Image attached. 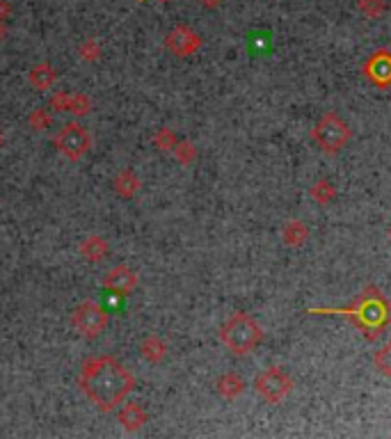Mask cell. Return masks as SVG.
<instances>
[{
    "label": "cell",
    "mask_w": 391,
    "mask_h": 439,
    "mask_svg": "<svg viewBox=\"0 0 391 439\" xmlns=\"http://www.w3.org/2000/svg\"><path fill=\"white\" fill-rule=\"evenodd\" d=\"M78 384L96 410L113 412L135 389V376L113 355L90 357L80 368Z\"/></svg>",
    "instance_id": "1"
},
{
    "label": "cell",
    "mask_w": 391,
    "mask_h": 439,
    "mask_svg": "<svg viewBox=\"0 0 391 439\" xmlns=\"http://www.w3.org/2000/svg\"><path fill=\"white\" fill-rule=\"evenodd\" d=\"M309 314L341 316L350 321L366 341H375L391 327V300L377 286H366L348 306H311Z\"/></svg>",
    "instance_id": "2"
},
{
    "label": "cell",
    "mask_w": 391,
    "mask_h": 439,
    "mask_svg": "<svg viewBox=\"0 0 391 439\" xmlns=\"http://www.w3.org/2000/svg\"><path fill=\"white\" fill-rule=\"evenodd\" d=\"M220 341L236 357H245L261 346L264 341V329L245 311L231 314L220 327Z\"/></svg>",
    "instance_id": "3"
},
{
    "label": "cell",
    "mask_w": 391,
    "mask_h": 439,
    "mask_svg": "<svg viewBox=\"0 0 391 439\" xmlns=\"http://www.w3.org/2000/svg\"><path fill=\"white\" fill-rule=\"evenodd\" d=\"M353 138V128L339 113H325L311 130V140L323 153H339Z\"/></svg>",
    "instance_id": "4"
},
{
    "label": "cell",
    "mask_w": 391,
    "mask_h": 439,
    "mask_svg": "<svg viewBox=\"0 0 391 439\" xmlns=\"http://www.w3.org/2000/svg\"><path fill=\"white\" fill-rule=\"evenodd\" d=\"M108 323H110V316H108L103 306L94 300H85L71 311V325L83 339L101 336L105 332Z\"/></svg>",
    "instance_id": "5"
},
{
    "label": "cell",
    "mask_w": 391,
    "mask_h": 439,
    "mask_svg": "<svg viewBox=\"0 0 391 439\" xmlns=\"http://www.w3.org/2000/svg\"><path fill=\"white\" fill-rule=\"evenodd\" d=\"M254 389L270 405H279L293 391V378L281 366H268L254 378Z\"/></svg>",
    "instance_id": "6"
},
{
    "label": "cell",
    "mask_w": 391,
    "mask_h": 439,
    "mask_svg": "<svg viewBox=\"0 0 391 439\" xmlns=\"http://www.w3.org/2000/svg\"><path fill=\"white\" fill-rule=\"evenodd\" d=\"M53 145H56V149L62 153L64 158H69V160L75 162V160H83L87 156V151L92 149V135L83 124L69 122L58 130Z\"/></svg>",
    "instance_id": "7"
},
{
    "label": "cell",
    "mask_w": 391,
    "mask_h": 439,
    "mask_svg": "<svg viewBox=\"0 0 391 439\" xmlns=\"http://www.w3.org/2000/svg\"><path fill=\"white\" fill-rule=\"evenodd\" d=\"M165 48L177 58H190L202 48V37L190 26H174L165 37Z\"/></svg>",
    "instance_id": "8"
},
{
    "label": "cell",
    "mask_w": 391,
    "mask_h": 439,
    "mask_svg": "<svg viewBox=\"0 0 391 439\" xmlns=\"http://www.w3.org/2000/svg\"><path fill=\"white\" fill-rule=\"evenodd\" d=\"M364 76L368 83L380 87V90H389L391 87V51L387 48L375 51L371 58L364 62Z\"/></svg>",
    "instance_id": "9"
},
{
    "label": "cell",
    "mask_w": 391,
    "mask_h": 439,
    "mask_svg": "<svg viewBox=\"0 0 391 439\" xmlns=\"http://www.w3.org/2000/svg\"><path fill=\"white\" fill-rule=\"evenodd\" d=\"M137 284H140L137 272L130 270L128 266H115L103 277V289L119 295V298H126V295L133 293L137 289Z\"/></svg>",
    "instance_id": "10"
},
{
    "label": "cell",
    "mask_w": 391,
    "mask_h": 439,
    "mask_svg": "<svg viewBox=\"0 0 391 439\" xmlns=\"http://www.w3.org/2000/svg\"><path fill=\"white\" fill-rule=\"evenodd\" d=\"M51 108L58 110V113H69L73 117H85L90 115L92 101L87 98V94H67L60 92L56 96H51Z\"/></svg>",
    "instance_id": "11"
},
{
    "label": "cell",
    "mask_w": 391,
    "mask_h": 439,
    "mask_svg": "<svg viewBox=\"0 0 391 439\" xmlns=\"http://www.w3.org/2000/svg\"><path fill=\"white\" fill-rule=\"evenodd\" d=\"M147 419H149V416H147L145 408L140 403H133V401L122 403V410L117 412V421L122 423V428H124V430H128V433L142 430Z\"/></svg>",
    "instance_id": "12"
},
{
    "label": "cell",
    "mask_w": 391,
    "mask_h": 439,
    "mask_svg": "<svg viewBox=\"0 0 391 439\" xmlns=\"http://www.w3.org/2000/svg\"><path fill=\"white\" fill-rule=\"evenodd\" d=\"M113 188L122 200H133L140 192V188H142V179H140V174L135 170L124 167L122 172H117V177L113 179Z\"/></svg>",
    "instance_id": "13"
},
{
    "label": "cell",
    "mask_w": 391,
    "mask_h": 439,
    "mask_svg": "<svg viewBox=\"0 0 391 439\" xmlns=\"http://www.w3.org/2000/svg\"><path fill=\"white\" fill-rule=\"evenodd\" d=\"M245 380L243 376H238V373H224V376H220V380L215 382V389L217 393H220V398L224 401H236V398H241L243 396V391H245Z\"/></svg>",
    "instance_id": "14"
},
{
    "label": "cell",
    "mask_w": 391,
    "mask_h": 439,
    "mask_svg": "<svg viewBox=\"0 0 391 439\" xmlns=\"http://www.w3.org/2000/svg\"><path fill=\"white\" fill-rule=\"evenodd\" d=\"M30 85L39 92H48L53 85L58 83V69H53L48 62H39L28 73Z\"/></svg>",
    "instance_id": "15"
},
{
    "label": "cell",
    "mask_w": 391,
    "mask_h": 439,
    "mask_svg": "<svg viewBox=\"0 0 391 439\" xmlns=\"http://www.w3.org/2000/svg\"><path fill=\"white\" fill-rule=\"evenodd\" d=\"M311 232L309 227L302 222V220H288V222L281 227V240L288 247H302L309 240Z\"/></svg>",
    "instance_id": "16"
},
{
    "label": "cell",
    "mask_w": 391,
    "mask_h": 439,
    "mask_svg": "<svg viewBox=\"0 0 391 439\" xmlns=\"http://www.w3.org/2000/svg\"><path fill=\"white\" fill-rule=\"evenodd\" d=\"M108 252H110V247H108L103 236L92 234L80 243V257L87 259V261H92V263H101L108 257Z\"/></svg>",
    "instance_id": "17"
},
{
    "label": "cell",
    "mask_w": 391,
    "mask_h": 439,
    "mask_svg": "<svg viewBox=\"0 0 391 439\" xmlns=\"http://www.w3.org/2000/svg\"><path fill=\"white\" fill-rule=\"evenodd\" d=\"M140 353H142V357L151 361V364H160V361L167 357V344L162 341L160 336H147L142 346H140Z\"/></svg>",
    "instance_id": "18"
},
{
    "label": "cell",
    "mask_w": 391,
    "mask_h": 439,
    "mask_svg": "<svg viewBox=\"0 0 391 439\" xmlns=\"http://www.w3.org/2000/svg\"><path fill=\"white\" fill-rule=\"evenodd\" d=\"M336 188H334V183L332 181H328V179H320V181H316L309 188V197L316 204H320V206H330L334 200H336Z\"/></svg>",
    "instance_id": "19"
},
{
    "label": "cell",
    "mask_w": 391,
    "mask_h": 439,
    "mask_svg": "<svg viewBox=\"0 0 391 439\" xmlns=\"http://www.w3.org/2000/svg\"><path fill=\"white\" fill-rule=\"evenodd\" d=\"M357 9H360L366 19L377 21V19H382L387 14L389 3L387 0H357Z\"/></svg>",
    "instance_id": "20"
},
{
    "label": "cell",
    "mask_w": 391,
    "mask_h": 439,
    "mask_svg": "<svg viewBox=\"0 0 391 439\" xmlns=\"http://www.w3.org/2000/svg\"><path fill=\"white\" fill-rule=\"evenodd\" d=\"M172 153H174V158H177V162H181L183 167H186V165H192L194 160H197V147H194L190 140L177 142V147H174Z\"/></svg>",
    "instance_id": "21"
},
{
    "label": "cell",
    "mask_w": 391,
    "mask_h": 439,
    "mask_svg": "<svg viewBox=\"0 0 391 439\" xmlns=\"http://www.w3.org/2000/svg\"><path fill=\"white\" fill-rule=\"evenodd\" d=\"M373 364H375V368L382 373L385 378L391 380V339L380 346V350L373 355Z\"/></svg>",
    "instance_id": "22"
},
{
    "label": "cell",
    "mask_w": 391,
    "mask_h": 439,
    "mask_svg": "<svg viewBox=\"0 0 391 439\" xmlns=\"http://www.w3.org/2000/svg\"><path fill=\"white\" fill-rule=\"evenodd\" d=\"M78 55H80L83 62H99L101 55H103V48H101V43L96 41L94 37H90V39H85L78 46Z\"/></svg>",
    "instance_id": "23"
},
{
    "label": "cell",
    "mask_w": 391,
    "mask_h": 439,
    "mask_svg": "<svg viewBox=\"0 0 391 439\" xmlns=\"http://www.w3.org/2000/svg\"><path fill=\"white\" fill-rule=\"evenodd\" d=\"M177 135H174L172 128H158L156 135H154V145L158 151H174V147H177Z\"/></svg>",
    "instance_id": "24"
},
{
    "label": "cell",
    "mask_w": 391,
    "mask_h": 439,
    "mask_svg": "<svg viewBox=\"0 0 391 439\" xmlns=\"http://www.w3.org/2000/svg\"><path fill=\"white\" fill-rule=\"evenodd\" d=\"M28 124H30V128H35V130H46L51 126V115L43 108H37V110H32L30 113Z\"/></svg>",
    "instance_id": "25"
},
{
    "label": "cell",
    "mask_w": 391,
    "mask_h": 439,
    "mask_svg": "<svg viewBox=\"0 0 391 439\" xmlns=\"http://www.w3.org/2000/svg\"><path fill=\"white\" fill-rule=\"evenodd\" d=\"M9 12H12V7H9L7 0H0V24H3V21H7Z\"/></svg>",
    "instance_id": "26"
},
{
    "label": "cell",
    "mask_w": 391,
    "mask_h": 439,
    "mask_svg": "<svg viewBox=\"0 0 391 439\" xmlns=\"http://www.w3.org/2000/svg\"><path fill=\"white\" fill-rule=\"evenodd\" d=\"M197 3H199L202 7H206V9H215V7H220L222 0H197Z\"/></svg>",
    "instance_id": "27"
},
{
    "label": "cell",
    "mask_w": 391,
    "mask_h": 439,
    "mask_svg": "<svg viewBox=\"0 0 391 439\" xmlns=\"http://www.w3.org/2000/svg\"><path fill=\"white\" fill-rule=\"evenodd\" d=\"M3 145H5V133L0 130V149H3Z\"/></svg>",
    "instance_id": "28"
},
{
    "label": "cell",
    "mask_w": 391,
    "mask_h": 439,
    "mask_svg": "<svg viewBox=\"0 0 391 439\" xmlns=\"http://www.w3.org/2000/svg\"><path fill=\"white\" fill-rule=\"evenodd\" d=\"M389 240H391V229H389Z\"/></svg>",
    "instance_id": "29"
}]
</instances>
